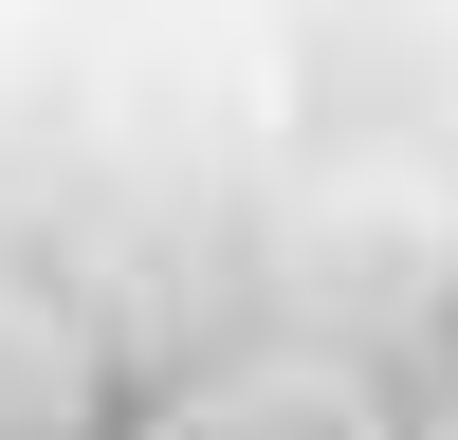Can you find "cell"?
<instances>
[{
    "label": "cell",
    "instance_id": "6da1fadb",
    "mask_svg": "<svg viewBox=\"0 0 458 440\" xmlns=\"http://www.w3.org/2000/svg\"><path fill=\"white\" fill-rule=\"evenodd\" d=\"M165 440H403V422L367 403V367H330V349H257V367H202V385L165 403Z\"/></svg>",
    "mask_w": 458,
    "mask_h": 440
},
{
    "label": "cell",
    "instance_id": "7a4b0ae2",
    "mask_svg": "<svg viewBox=\"0 0 458 440\" xmlns=\"http://www.w3.org/2000/svg\"><path fill=\"white\" fill-rule=\"evenodd\" d=\"M73 422H92V349H73L55 293L0 275V440H73Z\"/></svg>",
    "mask_w": 458,
    "mask_h": 440
},
{
    "label": "cell",
    "instance_id": "3957f363",
    "mask_svg": "<svg viewBox=\"0 0 458 440\" xmlns=\"http://www.w3.org/2000/svg\"><path fill=\"white\" fill-rule=\"evenodd\" d=\"M403 440H458V403H440V422H403Z\"/></svg>",
    "mask_w": 458,
    "mask_h": 440
}]
</instances>
